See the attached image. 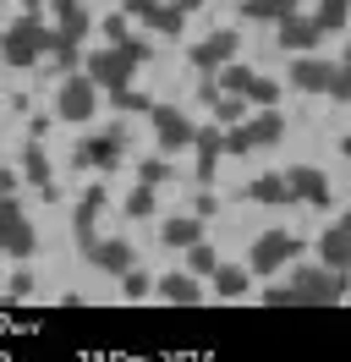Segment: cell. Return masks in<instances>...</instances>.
<instances>
[{
  "mask_svg": "<svg viewBox=\"0 0 351 362\" xmlns=\"http://www.w3.org/2000/svg\"><path fill=\"white\" fill-rule=\"evenodd\" d=\"M44 49H55V28H44L33 11L17 17V23L0 33V61H6V66H17V71L22 66H39Z\"/></svg>",
  "mask_w": 351,
  "mask_h": 362,
  "instance_id": "cell-1",
  "label": "cell"
},
{
  "mask_svg": "<svg viewBox=\"0 0 351 362\" xmlns=\"http://www.w3.org/2000/svg\"><path fill=\"white\" fill-rule=\"evenodd\" d=\"M149 61V45H137V39H127V45L115 49H93L88 55V77L99 83V88H121V83H132V71Z\"/></svg>",
  "mask_w": 351,
  "mask_h": 362,
  "instance_id": "cell-2",
  "label": "cell"
},
{
  "mask_svg": "<svg viewBox=\"0 0 351 362\" xmlns=\"http://www.w3.org/2000/svg\"><path fill=\"white\" fill-rule=\"evenodd\" d=\"M285 137V115L269 105V110H258L253 121H241V127H231L225 132V154H253V148H275Z\"/></svg>",
  "mask_w": 351,
  "mask_h": 362,
  "instance_id": "cell-3",
  "label": "cell"
},
{
  "mask_svg": "<svg viewBox=\"0 0 351 362\" xmlns=\"http://www.w3.org/2000/svg\"><path fill=\"white\" fill-rule=\"evenodd\" d=\"M291 291H297L302 308H335L346 296V269H324V264L313 269V264H302L297 280H291Z\"/></svg>",
  "mask_w": 351,
  "mask_h": 362,
  "instance_id": "cell-4",
  "label": "cell"
},
{
  "mask_svg": "<svg viewBox=\"0 0 351 362\" xmlns=\"http://www.w3.org/2000/svg\"><path fill=\"white\" fill-rule=\"evenodd\" d=\"M39 236H33V220L22 214V204L11 192H0V252L6 258H33Z\"/></svg>",
  "mask_w": 351,
  "mask_h": 362,
  "instance_id": "cell-5",
  "label": "cell"
},
{
  "mask_svg": "<svg viewBox=\"0 0 351 362\" xmlns=\"http://www.w3.org/2000/svg\"><path fill=\"white\" fill-rule=\"evenodd\" d=\"M93 110H99V83H93L88 71H71L61 83V93H55V115L83 127V121H93Z\"/></svg>",
  "mask_w": 351,
  "mask_h": 362,
  "instance_id": "cell-6",
  "label": "cell"
},
{
  "mask_svg": "<svg viewBox=\"0 0 351 362\" xmlns=\"http://www.w3.org/2000/svg\"><path fill=\"white\" fill-rule=\"evenodd\" d=\"M302 252V242L297 236H285V230H263L258 242H253V252H247V274H275V269H285L291 258Z\"/></svg>",
  "mask_w": 351,
  "mask_h": 362,
  "instance_id": "cell-7",
  "label": "cell"
},
{
  "mask_svg": "<svg viewBox=\"0 0 351 362\" xmlns=\"http://www.w3.org/2000/svg\"><path fill=\"white\" fill-rule=\"evenodd\" d=\"M149 121H154V143H159V154H181V148H192V121L176 110V105H149Z\"/></svg>",
  "mask_w": 351,
  "mask_h": 362,
  "instance_id": "cell-8",
  "label": "cell"
},
{
  "mask_svg": "<svg viewBox=\"0 0 351 362\" xmlns=\"http://www.w3.org/2000/svg\"><path fill=\"white\" fill-rule=\"evenodd\" d=\"M121 148H127L121 127H115V132H93L71 148V165H77V170H88V165H93V170H110V165H121Z\"/></svg>",
  "mask_w": 351,
  "mask_h": 362,
  "instance_id": "cell-9",
  "label": "cell"
},
{
  "mask_svg": "<svg viewBox=\"0 0 351 362\" xmlns=\"http://www.w3.org/2000/svg\"><path fill=\"white\" fill-rule=\"evenodd\" d=\"M285 176V192L297 198V204H313V209H324L335 192H329V176L318 170V165H291V170H280Z\"/></svg>",
  "mask_w": 351,
  "mask_h": 362,
  "instance_id": "cell-10",
  "label": "cell"
},
{
  "mask_svg": "<svg viewBox=\"0 0 351 362\" xmlns=\"http://www.w3.org/2000/svg\"><path fill=\"white\" fill-rule=\"evenodd\" d=\"M55 6V39L61 45H83L88 33H93V11H88L83 0H50Z\"/></svg>",
  "mask_w": 351,
  "mask_h": 362,
  "instance_id": "cell-11",
  "label": "cell"
},
{
  "mask_svg": "<svg viewBox=\"0 0 351 362\" xmlns=\"http://www.w3.org/2000/svg\"><path fill=\"white\" fill-rule=\"evenodd\" d=\"M236 49H241L236 28H214L203 45H192V66L197 71H214V66H225V61H236Z\"/></svg>",
  "mask_w": 351,
  "mask_h": 362,
  "instance_id": "cell-12",
  "label": "cell"
},
{
  "mask_svg": "<svg viewBox=\"0 0 351 362\" xmlns=\"http://www.w3.org/2000/svg\"><path fill=\"white\" fill-rule=\"evenodd\" d=\"M280 49H291V55H307V49L324 39V28L313 23V17H302V11H291V17H280Z\"/></svg>",
  "mask_w": 351,
  "mask_h": 362,
  "instance_id": "cell-13",
  "label": "cell"
},
{
  "mask_svg": "<svg viewBox=\"0 0 351 362\" xmlns=\"http://www.w3.org/2000/svg\"><path fill=\"white\" fill-rule=\"evenodd\" d=\"M192 148H197V181L209 187L214 170H219V154H225V132H219V127H197V132H192Z\"/></svg>",
  "mask_w": 351,
  "mask_h": 362,
  "instance_id": "cell-14",
  "label": "cell"
},
{
  "mask_svg": "<svg viewBox=\"0 0 351 362\" xmlns=\"http://www.w3.org/2000/svg\"><path fill=\"white\" fill-rule=\"evenodd\" d=\"M88 264H93V269H105V274H127L137 258H132V242L110 236V242H93V247H88Z\"/></svg>",
  "mask_w": 351,
  "mask_h": 362,
  "instance_id": "cell-15",
  "label": "cell"
},
{
  "mask_svg": "<svg viewBox=\"0 0 351 362\" xmlns=\"http://www.w3.org/2000/svg\"><path fill=\"white\" fill-rule=\"evenodd\" d=\"M329 61H318V55H313V49H307V55H297V61H291V88H302V93H324L329 88Z\"/></svg>",
  "mask_w": 351,
  "mask_h": 362,
  "instance_id": "cell-16",
  "label": "cell"
},
{
  "mask_svg": "<svg viewBox=\"0 0 351 362\" xmlns=\"http://www.w3.org/2000/svg\"><path fill=\"white\" fill-rule=\"evenodd\" d=\"M318 258H324V269H346V264H351V226H346V220L329 226L324 236H318Z\"/></svg>",
  "mask_w": 351,
  "mask_h": 362,
  "instance_id": "cell-17",
  "label": "cell"
},
{
  "mask_svg": "<svg viewBox=\"0 0 351 362\" xmlns=\"http://www.w3.org/2000/svg\"><path fill=\"white\" fill-rule=\"evenodd\" d=\"M154 291L165 296V302H176V308H197V302H203V286H197V274H176V269L165 274Z\"/></svg>",
  "mask_w": 351,
  "mask_h": 362,
  "instance_id": "cell-18",
  "label": "cell"
},
{
  "mask_svg": "<svg viewBox=\"0 0 351 362\" xmlns=\"http://www.w3.org/2000/svg\"><path fill=\"white\" fill-rule=\"evenodd\" d=\"M209 286H214V296H225V302H236V296H247V286H253V274L236 269V264H214V274H209Z\"/></svg>",
  "mask_w": 351,
  "mask_h": 362,
  "instance_id": "cell-19",
  "label": "cell"
},
{
  "mask_svg": "<svg viewBox=\"0 0 351 362\" xmlns=\"http://www.w3.org/2000/svg\"><path fill=\"white\" fill-rule=\"evenodd\" d=\"M297 11V0H241V17L247 23H280Z\"/></svg>",
  "mask_w": 351,
  "mask_h": 362,
  "instance_id": "cell-20",
  "label": "cell"
},
{
  "mask_svg": "<svg viewBox=\"0 0 351 362\" xmlns=\"http://www.w3.org/2000/svg\"><path fill=\"white\" fill-rule=\"evenodd\" d=\"M159 242H165V247H192V242H203V220H165V226H159Z\"/></svg>",
  "mask_w": 351,
  "mask_h": 362,
  "instance_id": "cell-21",
  "label": "cell"
},
{
  "mask_svg": "<svg viewBox=\"0 0 351 362\" xmlns=\"http://www.w3.org/2000/svg\"><path fill=\"white\" fill-rule=\"evenodd\" d=\"M143 23H149L154 33H165V39H181V28H187V11H181V6H154Z\"/></svg>",
  "mask_w": 351,
  "mask_h": 362,
  "instance_id": "cell-22",
  "label": "cell"
},
{
  "mask_svg": "<svg viewBox=\"0 0 351 362\" xmlns=\"http://www.w3.org/2000/svg\"><path fill=\"white\" fill-rule=\"evenodd\" d=\"M22 170H28L33 187H55V181H50V159H44V143H39V137L22 148Z\"/></svg>",
  "mask_w": 351,
  "mask_h": 362,
  "instance_id": "cell-23",
  "label": "cell"
},
{
  "mask_svg": "<svg viewBox=\"0 0 351 362\" xmlns=\"http://www.w3.org/2000/svg\"><path fill=\"white\" fill-rule=\"evenodd\" d=\"M241 99H247V105H258V110H269V105L280 99V83H275V77H258V71H253V77H247V88H241Z\"/></svg>",
  "mask_w": 351,
  "mask_h": 362,
  "instance_id": "cell-24",
  "label": "cell"
},
{
  "mask_svg": "<svg viewBox=\"0 0 351 362\" xmlns=\"http://www.w3.org/2000/svg\"><path fill=\"white\" fill-rule=\"evenodd\" d=\"M247 198L253 204H291V192H285V176H258L247 187Z\"/></svg>",
  "mask_w": 351,
  "mask_h": 362,
  "instance_id": "cell-25",
  "label": "cell"
},
{
  "mask_svg": "<svg viewBox=\"0 0 351 362\" xmlns=\"http://www.w3.org/2000/svg\"><path fill=\"white\" fill-rule=\"evenodd\" d=\"M181 252H187V274H197V280H209L214 264H219V252L209 242H192V247H181Z\"/></svg>",
  "mask_w": 351,
  "mask_h": 362,
  "instance_id": "cell-26",
  "label": "cell"
},
{
  "mask_svg": "<svg viewBox=\"0 0 351 362\" xmlns=\"http://www.w3.org/2000/svg\"><path fill=\"white\" fill-rule=\"evenodd\" d=\"M209 77H214V88H219V93H241L253 71H247V66H236V61H225V66H214Z\"/></svg>",
  "mask_w": 351,
  "mask_h": 362,
  "instance_id": "cell-27",
  "label": "cell"
},
{
  "mask_svg": "<svg viewBox=\"0 0 351 362\" xmlns=\"http://www.w3.org/2000/svg\"><path fill=\"white\" fill-rule=\"evenodd\" d=\"M313 23L324 28V33H340L346 28V0H318V17Z\"/></svg>",
  "mask_w": 351,
  "mask_h": 362,
  "instance_id": "cell-28",
  "label": "cell"
},
{
  "mask_svg": "<svg viewBox=\"0 0 351 362\" xmlns=\"http://www.w3.org/2000/svg\"><path fill=\"white\" fill-rule=\"evenodd\" d=\"M110 105H115V110H132V115L137 110L149 115V93H137L132 83H121V88H110Z\"/></svg>",
  "mask_w": 351,
  "mask_h": 362,
  "instance_id": "cell-29",
  "label": "cell"
},
{
  "mask_svg": "<svg viewBox=\"0 0 351 362\" xmlns=\"http://www.w3.org/2000/svg\"><path fill=\"white\" fill-rule=\"evenodd\" d=\"M209 105H214V115L225 121V127H236V121H241V110H247V99H241V93H214Z\"/></svg>",
  "mask_w": 351,
  "mask_h": 362,
  "instance_id": "cell-30",
  "label": "cell"
},
{
  "mask_svg": "<svg viewBox=\"0 0 351 362\" xmlns=\"http://www.w3.org/2000/svg\"><path fill=\"white\" fill-rule=\"evenodd\" d=\"M115 280H121V296H127V302H137V296H149V291H154V280L137 269V264H132L127 274H115Z\"/></svg>",
  "mask_w": 351,
  "mask_h": 362,
  "instance_id": "cell-31",
  "label": "cell"
},
{
  "mask_svg": "<svg viewBox=\"0 0 351 362\" xmlns=\"http://www.w3.org/2000/svg\"><path fill=\"white\" fill-rule=\"evenodd\" d=\"M149 214H154V187L137 181V187H132V198H127V220H149Z\"/></svg>",
  "mask_w": 351,
  "mask_h": 362,
  "instance_id": "cell-32",
  "label": "cell"
},
{
  "mask_svg": "<svg viewBox=\"0 0 351 362\" xmlns=\"http://www.w3.org/2000/svg\"><path fill=\"white\" fill-rule=\"evenodd\" d=\"M137 181H143V187H159V181H171V165H165V154H159V159H143V165H137Z\"/></svg>",
  "mask_w": 351,
  "mask_h": 362,
  "instance_id": "cell-33",
  "label": "cell"
},
{
  "mask_svg": "<svg viewBox=\"0 0 351 362\" xmlns=\"http://www.w3.org/2000/svg\"><path fill=\"white\" fill-rule=\"evenodd\" d=\"M71 230H77V247H93V242H99V236H93V214H83V209H77V220H71Z\"/></svg>",
  "mask_w": 351,
  "mask_h": 362,
  "instance_id": "cell-34",
  "label": "cell"
},
{
  "mask_svg": "<svg viewBox=\"0 0 351 362\" xmlns=\"http://www.w3.org/2000/svg\"><path fill=\"white\" fill-rule=\"evenodd\" d=\"M263 308H302V302H297V291H291V286H269V291H263Z\"/></svg>",
  "mask_w": 351,
  "mask_h": 362,
  "instance_id": "cell-35",
  "label": "cell"
},
{
  "mask_svg": "<svg viewBox=\"0 0 351 362\" xmlns=\"http://www.w3.org/2000/svg\"><path fill=\"white\" fill-rule=\"evenodd\" d=\"M329 99H351V71H340V66H335V71H329Z\"/></svg>",
  "mask_w": 351,
  "mask_h": 362,
  "instance_id": "cell-36",
  "label": "cell"
},
{
  "mask_svg": "<svg viewBox=\"0 0 351 362\" xmlns=\"http://www.w3.org/2000/svg\"><path fill=\"white\" fill-rule=\"evenodd\" d=\"M105 39L110 45H127L132 33H127V11H121V17H105Z\"/></svg>",
  "mask_w": 351,
  "mask_h": 362,
  "instance_id": "cell-37",
  "label": "cell"
},
{
  "mask_svg": "<svg viewBox=\"0 0 351 362\" xmlns=\"http://www.w3.org/2000/svg\"><path fill=\"white\" fill-rule=\"evenodd\" d=\"M77 209H83V214H99V209H105V187H88Z\"/></svg>",
  "mask_w": 351,
  "mask_h": 362,
  "instance_id": "cell-38",
  "label": "cell"
},
{
  "mask_svg": "<svg viewBox=\"0 0 351 362\" xmlns=\"http://www.w3.org/2000/svg\"><path fill=\"white\" fill-rule=\"evenodd\" d=\"M154 6H159V0H121V11H127V17H149Z\"/></svg>",
  "mask_w": 351,
  "mask_h": 362,
  "instance_id": "cell-39",
  "label": "cell"
},
{
  "mask_svg": "<svg viewBox=\"0 0 351 362\" xmlns=\"http://www.w3.org/2000/svg\"><path fill=\"white\" fill-rule=\"evenodd\" d=\"M28 291H33V274L17 269V274H11V296H28Z\"/></svg>",
  "mask_w": 351,
  "mask_h": 362,
  "instance_id": "cell-40",
  "label": "cell"
},
{
  "mask_svg": "<svg viewBox=\"0 0 351 362\" xmlns=\"http://www.w3.org/2000/svg\"><path fill=\"white\" fill-rule=\"evenodd\" d=\"M214 209H219V198H214V192H203V198H197V220H209Z\"/></svg>",
  "mask_w": 351,
  "mask_h": 362,
  "instance_id": "cell-41",
  "label": "cell"
},
{
  "mask_svg": "<svg viewBox=\"0 0 351 362\" xmlns=\"http://www.w3.org/2000/svg\"><path fill=\"white\" fill-rule=\"evenodd\" d=\"M0 192H17V176H11L6 165H0Z\"/></svg>",
  "mask_w": 351,
  "mask_h": 362,
  "instance_id": "cell-42",
  "label": "cell"
},
{
  "mask_svg": "<svg viewBox=\"0 0 351 362\" xmlns=\"http://www.w3.org/2000/svg\"><path fill=\"white\" fill-rule=\"evenodd\" d=\"M176 6H181V11H197V6H209V0H176Z\"/></svg>",
  "mask_w": 351,
  "mask_h": 362,
  "instance_id": "cell-43",
  "label": "cell"
},
{
  "mask_svg": "<svg viewBox=\"0 0 351 362\" xmlns=\"http://www.w3.org/2000/svg\"><path fill=\"white\" fill-rule=\"evenodd\" d=\"M22 6H28V11H33V6H39V0H22Z\"/></svg>",
  "mask_w": 351,
  "mask_h": 362,
  "instance_id": "cell-44",
  "label": "cell"
}]
</instances>
